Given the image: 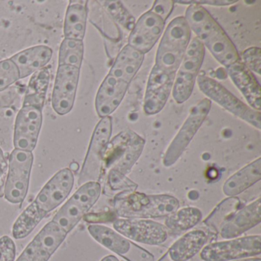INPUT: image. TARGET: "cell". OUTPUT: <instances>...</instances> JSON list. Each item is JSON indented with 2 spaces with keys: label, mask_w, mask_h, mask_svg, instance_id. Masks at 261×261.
I'll use <instances>...</instances> for the list:
<instances>
[{
  "label": "cell",
  "mask_w": 261,
  "mask_h": 261,
  "mask_svg": "<svg viewBox=\"0 0 261 261\" xmlns=\"http://www.w3.org/2000/svg\"><path fill=\"white\" fill-rule=\"evenodd\" d=\"M190 39L191 30L184 16L172 19L166 27L148 79L143 105L146 115H155L164 108Z\"/></svg>",
  "instance_id": "1"
},
{
  "label": "cell",
  "mask_w": 261,
  "mask_h": 261,
  "mask_svg": "<svg viewBox=\"0 0 261 261\" xmlns=\"http://www.w3.org/2000/svg\"><path fill=\"white\" fill-rule=\"evenodd\" d=\"M144 56L128 45L118 53L96 95V111L100 118L110 117L120 106Z\"/></svg>",
  "instance_id": "2"
},
{
  "label": "cell",
  "mask_w": 261,
  "mask_h": 261,
  "mask_svg": "<svg viewBox=\"0 0 261 261\" xmlns=\"http://www.w3.org/2000/svg\"><path fill=\"white\" fill-rule=\"evenodd\" d=\"M74 183V173L69 168L59 171L18 217L12 230L13 238L19 240L28 237L45 217L65 201Z\"/></svg>",
  "instance_id": "3"
},
{
  "label": "cell",
  "mask_w": 261,
  "mask_h": 261,
  "mask_svg": "<svg viewBox=\"0 0 261 261\" xmlns=\"http://www.w3.org/2000/svg\"><path fill=\"white\" fill-rule=\"evenodd\" d=\"M185 19L197 39L225 68L241 61L234 44L204 7L195 4L189 5Z\"/></svg>",
  "instance_id": "4"
},
{
  "label": "cell",
  "mask_w": 261,
  "mask_h": 261,
  "mask_svg": "<svg viewBox=\"0 0 261 261\" xmlns=\"http://www.w3.org/2000/svg\"><path fill=\"white\" fill-rule=\"evenodd\" d=\"M114 212L123 218H163L172 215L179 207V201L169 195H146L137 192H123L114 199Z\"/></svg>",
  "instance_id": "5"
},
{
  "label": "cell",
  "mask_w": 261,
  "mask_h": 261,
  "mask_svg": "<svg viewBox=\"0 0 261 261\" xmlns=\"http://www.w3.org/2000/svg\"><path fill=\"white\" fill-rule=\"evenodd\" d=\"M145 144L143 137L129 129L117 134L103 150L102 172L114 169L126 175L141 155Z\"/></svg>",
  "instance_id": "6"
},
{
  "label": "cell",
  "mask_w": 261,
  "mask_h": 261,
  "mask_svg": "<svg viewBox=\"0 0 261 261\" xmlns=\"http://www.w3.org/2000/svg\"><path fill=\"white\" fill-rule=\"evenodd\" d=\"M101 194L98 181L82 185L53 218L61 228L69 233L96 204Z\"/></svg>",
  "instance_id": "7"
},
{
  "label": "cell",
  "mask_w": 261,
  "mask_h": 261,
  "mask_svg": "<svg viewBox=\"0 0 261 261\" xmlns=\"http://www.w3.org/2000/svg\"><path fill=\"white\" fill-rule=\"evenodd\" d=\"M200 91L205 94L209 100L217 103L241 120L250 123L257 129H260V111L253 110L235 97L227 88L212 77L200 75L197 77Z\"/></svg>",
  "instance_id": "8"
},
{
  "label": "cell",
  "mask_w": 261,
  "mask_h": 261,
  "mask_svg": "<svg viewBox=\"0 0 261 261\" xmlns=\"http://www.w3.org/2000/svg\"><path fill=\"white\" fill-rule=\"evenodd\" d=\"M204 58V45L194 38L189 42L172 87V97L178 105L185 103L192 95Z\"/></svg>",
  "instance_id": "9"
},
{
  "label": "cell",
  "mask_w": 261,
  "mask_h": 261,
  "mask_svg": "<svg viewBox=\"0 0 261 261\" xmlns=\"http://www.w3.org/2000/svg\"><path fill=\"white\" fill-rule=\"evenodd\" d=\"M33 154L15 149L9 160L4 196L12 204H22L28 193L33 165Z\"/></svg>",
  "instance_id": "10"
},
{
  "label": "cell",
  "mask_w": 261,
  "mask_h": 261,
  "mask_svg": "<svg viewBox=\"0 0 261 261\" xmlns=\"http://www.w3.org/2000/svg\"><path fill=\"white\" fill-rule=\"evenodd\" d=\"M260 235H250L212 243L202 249L200 256L203 261L235 260L260 254Z\"/></svg>",
  "instance_id": "11"
},
{
  "label": "cell",
  "mask_w": 261,
  "mask_h": 261,
  "mask_svg": "<svg viewBox=\"0 0 261 261\" xmlns=\"http://www.w3.org/2000/svg\"><path fill=\"white\" fill-rule=\"evenodd\" d=\"M211 107L212 100L208 98L202 99L192 107L189 117L166 150L163 159L165 166L170 167L178 161L204 123Z\"/></svg>",
  "instance_id": "12"
},
{
  "label": "cell",
  "mask_w": 261,
  "mask_h": 261,
  "mask_svg": "<svg viewBox=\"0 0 261 261\" xmlns=\"http://www.w3.org/2000/svg\"><path fill=\"white\" fill-rule=\"evenodd\" d=\"M112 134V118L106 117L98 122L91 137L89 148L81 171L79 185L97 181L102 175V156Z\"/></svg>",
  "instance_id": "13"
},
{
  "label": "cell",
  "mask_w": 261,
  "mask_h": 261,
  "mask_svg": "<svg viewBox=\"0 0 261 261\" xmlns=\"http://www.w3.org/2000/svg\"><path fill=\"white\" fill-rule=\"evenodd\" d=\"M88 232L99 244L127 261H155L152 253L106 226L91 224Z\"/></svg>",
  "instance_id": "14"
},
{
  "label": "cell",
  "mask_w": 261,
  "mask_h": 261,
  "mask_svg": "<svg viewBox=\"0 0 261 261\" xmlns=\"http://www.w3.org/2000/svg\"><path fill=\"white\" fill-rule=\"evenodd\" d=\"M114 228L128 239L148 245H160L169 237L166 226L152 220L120 218L114 221Z\"/></svg>",
  "instance_id": "15"
},
{
  "label": "cell",
  "mask_w": 261,
  "mask_h": 261,
  "mask_svg": "<svg viewBox=\"0 0 261 261\" xmlns=\"http://www.w3.org/2000/svg\"><path fill=\"white\" fill-rule=\"evenodd\" d=\"M68 233L54 221L45 224L16 261H48Z\"/></svg>",
  "instance_id": "16"
},
{
  "label": "cell",
  "mask_w": 261,
  "mask_h": 261,
  "mask_svg": "<svg viewBox=\"0 0 261 261\" xmlns=\"http://www.w3.org/2000/svg\"><path fill=\"white\" fill-rule=\"evenodd\" d=\"M42 121V110L35 107L22 106L15 122V149L33 152L37 145Z\"/></svg>",
  "instance_id": "17"
},
{
  "label": "cell",
  "mask_w": 261,
  "mask_h": 261,
  "mask_svg": "<svg viewBox=\"0 0 261 261\" xmlns=\"http://www.w3.org/2000/svg\"><path fill=\"white\" fill-rule=\"evenodd\" d=\"M80 69L71 66H59L54 88L53 108L55 112L63 116L71 112L75 101Z\"/></svg>",
  "instance_id": "18"
},
{
  "label": "cell",
  "mask_w": 261,
  "mask_h": 261,
  "mask_svg": "<svg viewBox=\"0 0 261 261\" xmlns=\"http://www.w3.org/2000/svg\"><path fill=\"white\" fill-rule=\"evenodd\" d=\"M166 22L153 12H146L136 22L128 38V45L143 55L149 53L161 37Z\"/></svg>",
  "instance_id": "19"
},
{
  "label": "cell",
  "mask_w": 261,
  "mask_h": 261,
  "mask_svg": "<svg viewBox=\"0 0 261 261\" xmlns=\"http://www.w3.org/2000/svg\"><path fill=\"white\" fill-rule=\"evenodd\" d=\"M260 198L235 212L220 227V234L224 239H233L260 223Z\"/></svg>",
  "instance_id": "20"
},
{
  "label": "cell",
  "mask_w": 261,
  "mask_h": 261,
  "mask_svg": "<svg viewBox=\"0 0 261 261\" xmlns=\"http://www.w3.org/2000/svg\"><path fill=\"white\" fill-rule=\"evenodd\" d=\"M229 77L245 97L250 108L259 111L260 110V86L259 82L244 64L239 62L226 68Z\"/></svg>",
  "instance_id": "21"
},
{
  "label": "cell",
  "mask_w": 261,
  "mask_h": 261,
  "mask_svg": "<svg viewBox=\"0 0 261 261\" xmlns=\"http://www.w3.org/2000/svg\"><path fill=\"white\" fill-rule=\"evenodd\" d=\"M207 241L204 230H191L178 238L158 261H188L203 248Z\"/></svg>",
  "instance_id": "22"
},
{
  "label": "cell",
  "mask_w": 261,
  "mask_h": 261,
  "mask_svg": "<svg viewBox=\"0 0 261 261\" xmlns=\"http://www.w3.org/2000/svg\"><path fill=\"white\" fill-rule=\"evenodd\" d=\"M53 51L46 45H38L23 50L11 58L19 69L20 79L43 69L53 58Z\"/></svg>",
  "instance_id": "23"
},
{
  "label": "cell",
  "mask_w": 261,
  "mask_h": 261,
  "mask_svg": "<svg viewBox=\"0 0 261 261\" xmlns=\"http://www.w3.org/2000/svg\"><path fill=\"white\" fill-rule=\"evenodd\" d=\"M260 179L261 159L258 158L227 178L223 186V192L227 196L235 197Z\"/></svg>",
  "instance_id": "24"
},
{
  "label": "cell",
  "mask_w": 261,
  "mask_h": 261,
  "mask_svg": "<svg viewBox=\"0 0 261 261\" xmlns=\"http://www.w3.org/2000/svg\"><path fill=\"white\" fill-rule=\"evenodd\" d=\"M49 82L50 72L48 68H44L34 73L25 91L23 106L35 107L43 111Z\"/></svg>",
  "instance_id": "25"
},
{
  "label": "cell",
  "mask_w": 261,
  "mask_h": 261,
  "mask_svg": "<svg viewBox=\"0 0 261 261\" xmlns=\"http://www.w3.org/2000/svg\"><path fill=\"white\" fill-rule=\"evenodd\" d=\"M88 9L85 4H70L65 15V39L83 41L86 32Z\"/></svg>",
  "instance_id": "26"
},
{
  "label": "cell",
  "mask_w": 261,
  "mask_h": 261,
  "mask_svg": "<svg viewBox=\"0 0 261 261\" xmlns=\"http://www.w3.org/2000/svg\"><path fill=\"white\" fill-rule=\"evenodd\" d=\"M202 214L197 207H188L177 210L165 221L166 228L175 233L186 231L201 221Z\"/></svg>",
  "instance_id": "27"
},
{
  "label": "cell",
  "mask_w": 261,
  "mask_h": 261,
  "mask_svg": "<svg viewBox=\"0 0 261 261\" xmlns=\"http://www.w3.org/2000/svg\"><path fill=\"white\" fill-rule=\"evenodd\" d=\"M83 57V41L65 39L59 49V66H71L81 69Z\"/></svg>",
  "instance_id": "28"
},
{
  "label": "cell",
  "mask_w": 261,
  "mask_h": 261,
  "mask_svg": "<svg viewBox=\"0 0 261 261\" xmlns=\"http://www.w3.org/2000/svg\"><path fill=\"white\" fill-rule=\"evenodd\" d=\"M240 204L241 201L236 197L226 198L204 220V224L213 228L220 229L221 226L238 211Z\"/></svg>",
  "instance_id": "29"
},
{
  "label": "cell",
  "mask_w": 261,
  "mask_h": 261,
  "mask_svg": "<svg viewBox=\"0 0 261 261\" xmlns=\"http://www.w3.org/2000/svg\"><path fill=\"white\" fill-rule=\"evenodd\" d=\"M100 7L111 16V19L120 27L132 31L135 25V18L125 8L120 1H97Z\"/></svg>",
  "instance_id": "30"
},
{
  "label": "cell",
  "mask_w": 261,
  "mask_h": 261,
  "mask_svg": "<svg viewBox=\"0 0 261 261\" xmlns=\"http://www.w3.org/2000/svg\"><path fill=\"white\" fill-rule=\"evenodd\" d=\"M98 5L99 8L97 7V11L94 14V16H97V18L92 16L94 18L92 23L98 28L107 39L113 42H120L123 38L120 27L111 19V16L100 7V4Z\"/></svg>",
  "instance_id": "31"
},
{
  "label": "cell",
  "mask_w": 261,
  "mask_h": 261,
  "mask_svg": "<svg viewBox=\"0 0 261 261\" xmlns=\"http://www.w3.org/2000/svg\"><path fill=\"white\" fill-rule=\"evenodd\" d=\"M20 79L19 69L11 59L0 62V92Z\"/></svg>",
  "instance_id": "32"
},
{
  "label": "cell",
  "mask_w": 261,
  "mask_h": 261,
  "mask_svg": "<svg viewBox=\"0 0 261 261\" xmlns=\"http://www.w3.org/2000/svg\"><path fill=\"white\" fill-rule=\"evenodd\" d=\"M108 185L111 190L123 192H135L137 186L131 181L126 175L120 173L118 171L111 169L108 174Z\"/></svg>",
  "instance_id": "33"
},
{
  "label": "cell",
  "mask_w": 261,
  "mask_h": 261,
  "mask_svg": "<svg viewBox=\"0 0 261 261\" xmlns=\"http://www.w3.org/2000/svg\"><path fill=\"white\" fill-rule=\"evenodd\" d=\"M241 62L250 71L260 74L261 71V50L258 47L247 48L241 55Z\"/></svg>",
  "instance_id": "34"
},
{
  "label": "cell",
  "mask_w": 261,
  "mask_h": 261,
  "mask_svg": "<svg viewBox=\"0 0 261 261\" xmlns=\"http://www.w3.org/2000/svg\"><path fill=\"white\" fill-rule=\"evenodd\" d=\"M16 247L14 241L9 236L0 238V261H15Z\"/></svg>",
  "instance_id": "35"
},
{
  "label": "cell",
  "mask_w": 261,
  "mask_h": 261,
  "mask_svg": "<svg viewBox=\"0 0 261 261\" xmlns=\"http://www.w3.org/2000/svg\"><path fill=\"white\" fill-rule=\"evenodd\" d=\"M175 2L172 0H158L154 2L150 10L166 22L173 10Z\"/></svg>",
  "instance_id": "36"
},
{
  "label": "cell",
  "mask_w": 261,
  "mask_h": 261,
  "mask_svg": "<svg viewBox=\"0 0 261 261\" xmlns=\"http://www.w3.org/2000/svg\"><path fill=\"white\" fill-rule=\"evenodd\" d=\"M115 212H103L100 214H90L85 215V220L89 223H106L114 221L116 218Z\"/></svg>",
  "instance_id": "37"
},
{
  "label": "cell",
  "mask_w": 261,
  "mask_h": 261,
  "mask_svg": "<svg viewBox=\"0 0 261 261\" xmlns=\"http://www.w3.org/2000/svg\"><path fill=\"white\" fill-rule=\"evenodd\" d=\"M175 4H184V5H209L216 6V7H224V6L232 5L237 4L238 1H227V0H211V1H174Z\"/></svg>",
  "instance_id": "38"
},
{
  "label": "cell",
  "mask_w": 261,
  "mask_h": 261,
  "mask_svg": "<svg viewBox=\"0 0 261 261\" xmlns=\"http://www.w3.org/2000/svg\"><path fill=\"white\" fill-rule=\"evenodd\" d=\"M7 169V161L2 149L0 148V180L4 176Z\"/></svg>",
  "instance_id": "39"
},
{
  "label": "cell",
  "mask_w": 261,
  "mask_h": 261,
  "mask_svg": "<svg viewBox=\"0 0 261 261\" xmlns=\"http://www.w3.org/2000/svg\"><path fill=\"white\" fill-rule=\"evenodd\" d=\"M100 261H120L117 256L114 255H108V256H105L103 259Z\"/></svg>",
  "instance_id": "40"
},
{
  "label": "cell",
  "mask_w": 261,
  "mask_h": 261,
  "mask_svg": "<svg viewBox=\"0 0 261 261\" xmlns=\"http://www.w3.org/2000/svg\"><path fill=\"white\" fill-rule=\"evenodd\" d=\"M232 261H261V259L259 257H247L242 258V259H235V260Z\"/></svg>",
  "instance_id": "41"
},
{
  "label": "cell",
  "mask_w": 261,
  "mask_h": 261,
  "mask_svg": "<svg viewBox=\"0 0 261 261\" xmlns=\"http://www.w3.org/2000/svg\"><path fill=\"white\" fill-rule=\"evenodd\" d=\"M79 169V164H77V163H72L71 164V166H70L69 169L72 172V171H74V172H76V171L77 170V169Z\"/></svg>",
  "instance_id": "42"
}]
</instances>
